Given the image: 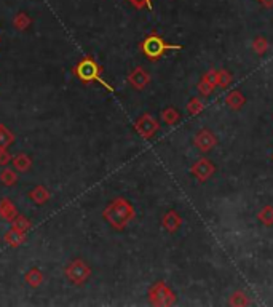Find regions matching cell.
<instances>
[{
    "instance_id": "cell-1",
    "label": "cell",
    "mask_w": 273,
    "mask_h": 307,
    "mask_svg": "<svg viewBox=\"0 0 273 307\" xmlns=\"http://www.w3.org/2000/svg\"><path fill=\"white\" fill-rule=\"evenodd\" d=\"M103 216H104V219L113 229L122 230V229H125L129 223L133 221L136 213H134L133 205L129 203L128 200H125V198H115V200H112L107 205V207H106Z\"/></svg>"
},
{
    "instance_id": "cell-31",
    "label": "cell",
    "mask_w": 273,
    "mask_h": 307,
    "mask_svg": "<svg viewBox=\"0 0 273 307\" xmlns=\"http://www.w3.org/2000/svg\"><path fill=\"white\" fill-rule=\"evenodd\" d=\"M133 2L136 5H142V4H146L147 7H150V0H133Z\"/></svg>"
},
{
    "instance_id": "cell-5",
    "label": "cell",
    "mask_w": 273,
    "mask_h": 307,
    "mask_svg": "<svg viewBox=\"0 0 273 307\" xmlns=\"http://www.w3.org/2000/svg\"><path fill=\"white\" fill-rule=\"evenodd\" d=\"M149 299L153 305H172L176 302L174 293L165 285V282H157L149 290Z\"/></svg>"
},
{
    "instance_id": "cell-29",
    "label": "cell",
    "mask_w": 273,
    "mask_h": 307,
    "mask_svg": "<svg viewBox=\"0 0 273 307\" xmlns=\"http://www.w3.org/2000/svg\"><path fill=\"white\" fill-rule=\"evenodd\" d=\"M203 77H205V79L212 85V86H218V82H219V80H218V70L211 69V70H208V72H206V74H205Z\"/></svg>"
},
{
    "instance_id": "cell-26",
    "label": "cell",
    "mask_w": 273,
    "mask_h": 307,
    "mask_svg": "<svg viewBox=\"0 0 273 307\" xmlns=\"http://www.w3.org/2000/svg\"><path fill=\"white\" fill-rule=\"evenodd\" d=\"M230 305H248L249 304V299L248 296L243 293V291H237L232 296H230Z\"/></svg>"
},
{
    "instance_id": "cell-27",
    "label": "cell",
    "mask_w": 273,
    "mask_h": 307,
    "mask_svg": "<svg viewBox=\"0 0 273 307\" xmlns=\"http://www.w3.org/2000/svg\"><path fill=\"white\" fill-rule=\"evenodd\" d=\"M197 88H198V92H200V95L201 96H209L212 92H214V88L216 86H212L205 77H201V80L198 82V85H197Z\"/></svg>"
},
{
    "instance_id": "cell-23",
    "label": "cell",
    "mask_w": 273,
    "mask_h": 307,
    "mask_svg": "<svg viewBox=\"0 0 273 307\" xmlns=\"http://www.w3.org/2000/svg\"><path fill=\"white\" fill-rule=\"evenodd\" d=\"M218 86H221V88H228V85L233 82V77H232V74H230L228 70H225V69H221V70H218Z\"/></svg>"
},
{
    "instance_id": "cell-16",
    "label": "cell",
    "mask_w": 273,
    "mask_h": 307,
    "mask_svg": "<svg viewBox=\"0 0 273 307\" xmlns=\"http://www.w3.org/2000/svg\"><path fill=\"white\" fill-rule=\"evenodd\" d=\"M24 280L31 288H38L43 283V274H42V270L38 267H32V269H29L26 272Z\"/></svg>"
},
{
    "instance_id": "cell-12",
    "label": "cell",
    "mask_w": 273,
    "mask_h": 307,
    "mask_svg": "<svg viewBox=\"0 0 273 307\" xmlns=\"http://www.w3.org/2000/svg\"><path fill=\"white\" fill-rule=\"evenodd\" d=\"M0 216H2L5 221L11 223L14 218L18 216V210L14 207V203L10 198H2L0 200Z\"/></svg>"
},
{
    "instance_id": "cell-6",
    "label": "cell",
    "mask_w": 273,
    "mask_h": 307,
    "mask_svg": "<svg viewBox=\"0 0 273 307\" xmlns=\"http://www.w3.org/2000/svg\"><path fill=\"white\" fill-rule=\"evenodd\" d=\"M136 131L144 138V139H150L155 136V133L158 130H160V125H158L155 117H152L150 114H144L141 115L136 125H134Z\"/></svg>"
},
{
    "instance_id": "cell-4",
    "label": "cell",
    "mask_w": 273,
    "mask_h": 307,
    "mask_svg": "<svg viewBox=\"0 0 273 307\" xmlns=\"http://www.w3.org/2000/svg\"><path fill=\"white\" fill-rule=\"evenodd\" d=\"M90 275H91L90 266H86L85 261H82V259H74L66 267V277L74 285H83L90 279Z\"/></svg>"
},
{
    "instance_id": "cell-3",
    "label": "cell",
    "mask_w": 273,
    "mask_h": 307,
    "mask_svg": "<svg viewBox=\"0 0 273 307\" xmlns=\"http://www.w3.org/2000/svg\"><path fill=\"white\" fill-rule=\"evenodd\" d=\"M142 53L146 55L149 60H158V58H162L165 55V51L168 50H181L182 47L181 45H169L166 43L162 37L158 35H149L146 40L142 42Z\"/></svg>"
},
{
    "instance_id": "cell-10",
    "label": "cell",
    "mask_w": 273,
    "mask_h": 307,
    "mask_svg": "<svg viewBox=\"0 0 273 307\" xmlns=\"http://www.w3.org/2000/svg\"><path fill=\"white\" fill-rule=\"evenodd\" d=\"M181 224H182V218H181L174 210L168 211V213L163 216V219H162V226H163L168 232H171V233H174V232L181 227Z\"/></svg>"
},
{
    "instance_id": "cell-11",
    "label": "cell",
    "mask_w": 273,
    "mask_h": 307,
    "mask_svg": "<svg viewBox=\"0 0 273 307\" xmlns=\"http://www.w3.org/2000/svg\"><path fill=\"white\" fill-rule=\"evenodd\" d=\"M4 240L7 242L8 246L18 248V246H21V245L27 240V233H26V232H21V230H18V229H14V227H11V229L5 233Z\"/></svg>"
},
{
    "instance_id": "cell-14",
    "label": "cell",
    "mask_w": 273,
    "mask_h": 307,
    "mask_svg": "<svg viewBox=\"0 0 273 307\" xmlns=\"http://www.w3.org/2000/svg\"><path fill=\"white\" fill-rule=\"evenodd\" d=\"M29 197H31V200L37 205H43V203H47L51 197L50 191L45 187V186H37L34 187L31 192H29Z\"/></svg>"
},
{
    "instance_id": "cell-9",
    "label": "cell",
    "mask_w": 273,
    "mask_h": 307,
    "mask_svg": "<svg viewBox=\"0 0 273 307\" xmlns=\"http://www.w3.org/2000/svg\"><path fill=\"white\" fill-rule=\"evenodd\" d=\"M128 82L131 83L136 90H144L150 82V76L149 72H146L142 67H136L131 74L128 76Z\"/></svg>"
},
{
    "instance_id": "cell-20",
    "label": "cell",
    "mask_w": 273,
    "mask_h": 307,
    "mask_svg": "<svg viewBox=\"0 0 273 307\" xmlns=\"http://www.w3.org/2000/svg\"><path fill=\"white\" fill-rule=\"evenodd\" d=\"M0 181H2V184H5V186H14L18 181L16 171L11 168H4L0 171Z\"/></svg>"
},
{
    "instance_id": "cell-18",
    "label": "cell",
    "mask_w": 273,
    "mask_h": 307,
    "mask_svg": "<svg viewBox=\"0 0 273 307\" xmlns=\"http://www.w3.org/2000/svg\"><path fill=\"white\" fill-rule=\"evenodd\" d=\"M13 227L14 229H18V230H21V232H29L32 229V223H31V219L29 218H26V216H23V214H18L16 218L13 219Z\"/></svg>"
},
{
    "instance_id": "cell-17",
    "label": "cell",
    "mask_w": 273,
    "mask_h": 307,
    "mask_svg": "<svg viewBox=\"0 0 273 307\" xmlns=\"http://www.w3.org/2000/svg\"><path fill=\"white\" fill-rule=\"evenodd\" d=\"M181 119V114L178 112V109L174 107H166L163 109L162 112V120L166 123V125H176Z\"/></svg>"
},
{
    "instance_id": "cell-7",
    "label": "cell",
    "mask_w": 273,
    "mask_h": 307,
    "mask_svg": "<svg viewBox=\"0 0 273 307\" xmlns=\"http://www.w3.org/2000/svg\"><path fill=\"white\" fill-rule=\"evenodd\" d=\"M214 171H216V167L208 158H200L198 162L192 167V174L201 183L208 181L214 174Z\"/></svg>"
},
{
    "instance_id": "cell-19",
    "label": "cell",
    "mask_w": 273,
    "mask_h": 307,
    "mask_svg": "<svg viewBox=\"0 0 273 307\" xmlns=\"http://www.w3.org/2000/svg\"><path fill=\"white\" fill-rule=\"evenodd\" d=\"M13 142H14V135L5 125H0V148L7 149Z\"/></svg>"
},
{
    "instance_id": "cell-30",
    "label": "cell",
    "mask_w": 273,
    "mask_h": 307,
    "mask_svg": "<svg viewBox=\"0 0 273 307\" xmlns=\"http://www.w3.org/2000/svg\"><path fill=\"white\" fill-rule=\"evenodd\" d=\"M261 5H264L265 8H271L273 7V0H259Z\"/></svg>"
},
{
    "instance_id": "cell-21",
    "label": "cell",
    "mask_w": 273,
    "mask_h": 307,
    "mask_svg": "<svg viewBox=\"0 0 273 307\" xmlns=\"http://www.w3.org/2000/svg\"><path fill=\"white\" fill-rule=\"evenodd\" d=\"M257 218H259V221H261L262 224L273 226V207H271V205H265V207L259 211Z\"/></svg>"
},
{
    "instance_id": "cell-8",
    "label": "cell",
    "mask_w": 273,
    "mask_h": 307,
    "mask_svg": "<svg viewBox=\"0 0 273 307\" xmlns=\"http://www.w3.org/2000/svg\"><path fill=\"white\" fill-rule=\"evenodd\" d=\"M218 144V138L214 136V133L208 128H203L201 131L195 135V146L201 152H208L211 151L214 146Z\"/></svg>"
},
{
    "instance_id": "cell-25",
    "label": "cell",
    "mask_w": 273,
    "mask_h": 307,
    "mask_svg": "<svg viewBox=\"0 0 273 307\" xmlns=\"http://www.w3.org/2000/svg\"><path fill=\"white\" fill-rule=\"evenodd\" d=\"M252 50L257 53V55H265L267 50H268V42L265 37H256L254 42H252Z\"/></svg>"
},
{
    "instance_id": "cell-15",
    "label": "cell",
    "mask_w": 273,
    "mask_h": 307,
    "mask_svg": "<svg viewBox=\"0 0 273 307\" xmlns=\"http://www.w3.org/2000/svg\"><path fill=\"white\" fill-rule=\"evenodd\" d=\"M13 167L20 173H26L32 167V158L27 154H18V155L13 157Z\"/></svg>"
},
{
    "instance_id": "cell-24",
    "label": "cell",
    "mask_w": 273,
    "mask_h": 307,
    "mask_svg": "<svg viewBox=\"0 0 273 307\" xmlns=\"http://www.w3.org/2000/svg\"><path fill=\"white\" fill-rule=\"evenodd\" d=\"M203 109H205V104L200 98H192L189 101V104H187V112H189L190 115H198Z\"/></svg>"
},
{
    "instance_id": "cell-22",
    "label": "cell",
    "mask_w": 273,
    "mask_h": 307,
    "mask_svg": "<svg viewBox=\"0 0 273 307\" xmlns=\"http://www.w3.org/2000/svg\"><path fill=\"white\" fill-rule=\"evenodd\" d=\"M31 23H32V20L29 18L26 13H18L16 16L13 18V24L18 31H26V29L31 26Z\"/></svg>"
},
{
    "instance_id": "cell-28",
    "label": "cell",
    "mask_w": 273,
    "mask_h": 307,
    "mask_svg": "<svg viewBox=\"0 0 273 307\" xmlns=\"http://www.w3.org/2000/svg\"><path fill=\"white\" fill-rule=\"evenodd\" d=\"M11 160H13L11 154H10L7 149L0 148V167H7V165L11 162Z\"/></svg>"
},
{
    "instance_id": "cell-2",
    "label": "cell",
    "mask_w": 273,
    "mask_h": 307,
    "mask_svg": "<svg viewBox=\"0 0 273 307\" xmlns=\"http://www.w3.org/2000/svg\"><path fill=\"white\" fill-rule=\"evenodd\" d=\"M74 72H75V76H77L82 82H85V83H88V82H98V83H101L103 86H106V88H107L109 92H113L112 86H110L109 83L104 82L103 74H101V67L91 60V58H88V56L83 58V60L77 64V67L74 69Z\"/></svg>"
},
{
    "instance_id": "cell-13",
    "label": "cell",
    "mask_w": 273,
    "mask_h": 307,
    "mask_svg": "<svg viewBox=\"0 0 273 307\" xmlns=\"http://www.w3.org/2000/svg\"><path fill=\"white\" fill-rule=\"evenodd\" d=\"M244 102H246V98L240 90H233L225 96V104L233 111H240L244 106Z\"/></svg>"
}]
</instances>
